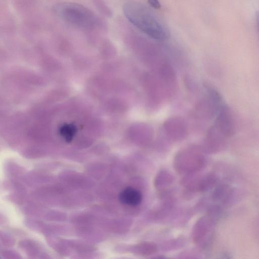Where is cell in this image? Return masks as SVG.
I'll use <instances>...</instances> for the list:
<instances>
[{"label": "cell", "instance_id": "cell-9", "mask_svg": "<svg viewBox=\"0 0 259 259\" xmlns=\"http://www.w3.org/2000/svg\"><path fill=\"white\" fill-rule=\"evenodd\" d=\"M77 131L76 126L73 123L64 124L59 128L60 135L68 143L71 142Z\"/></svg>", "mask_w": 259, "mask_h": 259}, {"label": "cell", "instance_id": "cell-8", "mask_svg": "<svg viewBox=\"0 0 259 259\" xmlns=\"http://www.w3.org/2000/svg\"><path fill=\"white\" fill-rule=\"evenodd\" d=\"M119 199L123 204L135 206L141 203L142 195L138 190L132 187H127L120 192Z\"/></svg>", "mask_w": 259, "mask_h": 259}, {"label": "cell", "instance_id": "cell-2", "mask_svg": "<svg viewBox=\"0 0 259 259\" xmlns=\"http://www.w3.org/2000/svg\"><path fill=\"white\" fill-rule=\"evenodd\" d=\"M53 10L60 18L79 28L91 30L102 24L92 11L79 4L61 2L55 5Z\"/></svg>", "mask_w": 259, "mask_h": 259}, {"label": "cell", "instance_id": "cell-11", "mask_svg": "<svg viewBox=\"0 0 259 259\" xmlns=\"http://www.w3.org/2000/svg\"><path fill=\"white\" fill-rule=\"evenodd\" d=\"M148 2L150 6L154 9H159L161 7L159 0H148Z\"/></svg>", "mask_w": 259, "mask_h": 259}, {"label": "cell", "instance_id": "cell-10", "mask_svg": "<svg viewBox=\"0 0 259 259\" xmlns=\"http://www.w3.org/2000/svg\"><path fill=\"white\" fill-rule=\"evenodd\" d=\"M93 4L98 11L104 16L110 18L112 16L111 9L103 0H93Z\"/></svg>", "mask_w": 259, "mask_h": 259}, {"label": "cell", "instance_id": "cell-7", "mask_svg": "<svg viewBox=\"0 0 259 259\" xmlns=\"http://www.w3.org/2000/svg\"><path fill=\"white\" fill-rule=\"evenodd\" d=\"M214 125L207 131L205 140V148L210 152H215L222 149L225 145V138Z\"/></svg>", "mask_w": 259, "mask_h": 259}, {"label": "cell", "instance_id": "cell-1", "mask_svg": "<svg viewBox=\"0 0 259 259\" xmlns=\"http://www.w3.org/2000/svg\"><path fill=\"white\" fill-rule=\"evenodd\" d=\"M123 12L136 27L152 39L165 40L170 36L166 25L145 5L134 1L124 4Z\"/></svg>", "mask_w": 259, "mask_h": 259}, {"label": "cell", "instance_id": "cell-6", "mask_svg": "<svg viewBox=\"0 0 259 259\" xmlns=\"http://www.w3.org/2000/svg\"><path fill=\"white\" fill-rule=\"evenodd\" d=\"M163 126L165 135L174 141L182 140L187 135L188 130L186 123L181 118H169L165 120Z\"/></svg>", "mask_w": 259, "mask_h": 259}, {"label": "cell", "instance_id": "cell-4", "mask_svg": "<svg viewBox=\"0 0 259 259\" xmlns=\"http://www.w3.org/2000/svg\"><path fill=\"white\" fill-rule=\"evenodd\" d=\"M206 94L196 106V110L198 115L202 117L211 118L217 113L221 104V98L214 89L206 88Z\"/></svg>", "mask_w": 259, "mask_h": 259}, {"label": "cell", "instance_id": "cell-3", "mask_svg": "<svg viewBox=\"0 0 259 259\" xmlns=\"http://www.w3.org/2000/svg\"><path fill=\"white\" fill-rule=\"evenodd\" d=\"M205 159L200 150L195 147L180 151L175 159V165L179 172H191L199 170L204 164Z\"/></svg>", "mask_w": 259, "mask_h": 259}, {"label": "cell", "instance_id": "cell-5", "mask_svg": "<svg viewBox=\"0 0 259 259\" xmlns=\"http://www.w3.org/2000/svg\"><path fill=\"white\" fill-rule=\"evenodd\" d=\"M217 114L214 125L226 138L232 136L235 131V123L229 108L226 105H221Z\"/></svg>", "mask_w": 259, "mask_h": 259}]
</instances>
